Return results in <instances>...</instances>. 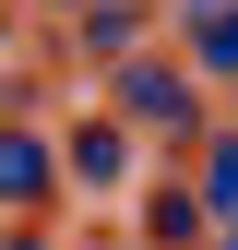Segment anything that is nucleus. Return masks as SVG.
Returning <instances> with one entry per match:
<instances>
[{
  "mask_svg": "<svg viewBox=\"0 0 238 250\" xmlns=\"http://www.w3.org/2000/svg\"><path fill=\"white\" fill-rule=\"evenodd\" d=\"M119 107L155 119V131H191V119H202V107H191V83H178L167 60H131V72H119Z\"/></svg>",
  "mask_w": 238,
  "mask_h": 250,
  "instance_id": "obj_1",
  "label": "nucleus"
},
{
  "mask_svg": "<svg viewBox=\"0 0 238 250\" xmlns=\"http://www.w3.org/2000/svg\"><path fill=\"white\" fill-rule=\"evenodd\" d=\"M60 179L119 191V179H131V131H119V119H83V131H72V155H60Z\"/></svg>",
  "mask_w": 238,
  "mask_h": 250,
  "instance_id": "obj_2",
  "label": "nucleus"
},
{
  "mask_svg": "<svg viewBox=\"0 0 238 250\" xmlns=\"http://www.w3.org/2000/svg\"><path fill=\"white\" fill-rule=\"evenodd\" d=\"M48 179H60V155H48L36 131H0V203H12V214L48 203Z\"/></svg>",
  "mask_w": 238,
  "mask_h": 250,
  "instance_id": "obj_3",
  "label": "nucleus"
},
{
  "mask_svg": "<svg viewBox=\"0 0 238 250\" xmlns=\"http://www.w3.org/2000/svg\"><path fill=\"white\" fill-rule=\"evenodd\" d=\"M143 227H155V238H191V227H202V191H155V203H143Z\"/></svg>",
  "mask_w": 238,
  "mask_h": 250,
  "instance_id": "obj_4",
  "label": "nucleus"
},
{
  "mask_svg": "<svg viewBox=\"0 0 238 250\" xmlns=\"http://www.w3.org/2000/svg\"><path fill=\"white\" fill-rule=\"evenodd\" d=\"M202 203H215V214H238V143H215V155H202Z\"/></svg>",
  "mask_w": 238,
  "mask_h": 250,
  "instance_id": "obj_5",
  "label": "nucleus"
},
{
  "mask_svg": "<svg viewBox=\"0 0 238 250\" xmlns=\"http://www.w3.org/2000/svg\"><path fill=\"white\" fill-rule=\"evenodd\" d=\"M0 250H48V238H24V227H12V238H0Z\"/></svg>",
  "mask_w": 238,
  "mask_h": 250,
  "instance_id": "obj_6",
  "label": "nucleus"
},
{
  "mask_svg": "<svg viewBox=\"0 0 238 250\" xmlns=\"http://www.w3.org/2000/svg\"><path fill=\"white\" fill-rule=\"evenodd\" d=\"M72 12H83V0H72Z\"/></svg>",
  "mask_w": 238,
  "mask_h": 250,
  "instance_id": "obj_7",
  "label": "nucleus"
}]
</instances>
